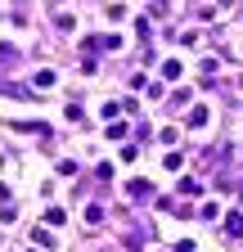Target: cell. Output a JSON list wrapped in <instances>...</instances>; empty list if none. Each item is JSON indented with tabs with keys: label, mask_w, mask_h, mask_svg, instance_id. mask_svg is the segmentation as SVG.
<instances>
[{
	"label": "cell",
	"mask_w": 243,
	"mask_h": 252,
	"mask_svg": "<svg viewBox=\"0 0 243 252\" xmlns=\"http://www.w3.org/2000/svg\"><path fill=\"white\" fill-rule=\"evenodd\" d=\"M225 234H234V239L243 234V216L239 212H225Z\"/></svg>",
	"instance_id": "obj_1"
},
{
	"label": "cell",
	"mask_w": 243,
	"mask_h": 252,
	"mask_svg": "<svg viewBox=\"0 0 243 252\" xmlns=\"http://www.w3.org/2000/svg\"><path fill=\"white\" fill-rule=\"evenodd\" d=\"M180 72H185V63H180V59H167V63H162V77H167V81H176Z\"/></svg>",
	"instance_id": "obj_2"
},
{
	"label": "cell",
	"mask_w": 243,
	"mask_h": 252,
	"mask_svg": "<svg viewBox=\"0 0 243 252\" xmlns=\"http://www.w3.org/2000/svg\"><path fill=\"white\" fill-rule=\"evenodd\" d=\"M185 122H189V126H207V108H203V104H194V108H189V117H185Z\"/></svg>",
	"instance_id": "obj_3"
},
{
	"label": "cell",
	"mask_w": 243,
	"mask_h": 252,
	"mask_svg": "<svg viewBox=\"0 0 243 252\" xmlns=\"http://www.w3.org/2000/svg\"><path fill=\"white\" fill-rule=\"evenodd\" d=\"M126 194H135V198H144V194H153V185H149V180H131V185H126Z\"/></svg>",
	"instance_id": "obj_4"
},
{
	"label": "cell",
	"mask_w": 243,
	"mask_h": 252,
	"mask_svg": "<svg viewBox=\"0 0 243 252\" xmlns=\"http://www.w3.org/2000/svg\"><path fill=\"white\" fill-rule=\"evenodd\" d=\"M86 220H90V225H99V220H104V207H99V203H90V207H86Z\"/></svg>",
	"instance_id": "obj_5"
},
{
	"label": "cell",
	"mask_w": 243,
	"mask_h": 252,
	"mask_svg": "<svg viewBox=\"0 0 243 252\" xmlns=\"http://www.w3.org/2000/svg\"><path fill=\"white\" fill-rule=\"evenodd\" d=\"M167 171H180V167H185V158H180V153H167V162H162Z\"/></svg>",
	"instance_id": "obj_6"
},
{
	"label": "cell",
	"mask_w": 243,
	"mask_h": 252,
	"mask_svg": "<svg viewBox=\"0 0 243 252\" xmlns=\"http://www.w3.org/2000/svg\"><path fill=\"white\" fill-rule=\"evenodd\" d=\"M32 239H36V243H41V248H54V234H45V230H41V225H36V234H32Z\"/></svg>",
	"instance_id": "obj_7"
},
{
	"label": "cell",
	"mask_w": 243,
	"mask_h": 252,
	"mask_svg": "<svg viewBox=\"0 0 243 252\" xmlns=\"http://www.w3.org/2000/svg\"><path fill=\"white\" fill-rule=\"evenodd\" d=\"M221 5H234V0H221Z\"/></svg>",
	"instance_id": "obj_8"
}]
</instances>
